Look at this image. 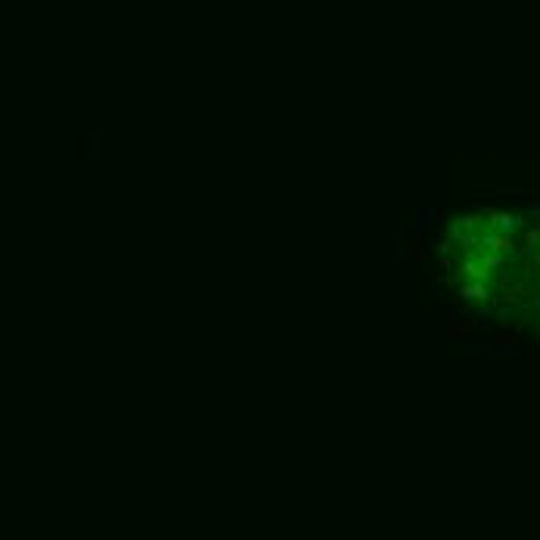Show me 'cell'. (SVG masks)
<instances>
[{"mask_svg":"<svg viewBox=\"0 0 540 540\" xmlns=\"http://www.w3.org/2000/svg\"><path fill=\"white\" fill-rule=\"evenodd\" d=\"M460 299H488V286L484 283H466V286H460Z\"/></svg>","mask_w":540,"mask_h":540,"instance_id":"cell-2","label":"cell"},{"mask_svg":"<svg viewBox=\"0 0 540 540\" xmlns=\"http://www.w3.org/2000/svg\"><path fill=\"white\" fill-rule=\"evenodd\" d=\"M497 227H500V230H512V227H519V217H506V215H497Z\"/></svg>","mask_w":540,"mask_h":540,"instance_id":"cell-3","label":"cell"},{"mask_svg":"<svg viewBox=\"0 0 540 540\" xmlns=\"http://www.w3.org/2000/svg\"><path fill=\"white\" fill-rule=\"evenodd\" d=\"M450 239L460 242L463 248H469L475 242V217H457L450 227Z\"/></svg>","mask_w":540,"mask_h":540,"instance_id":"cell-1","label":"cell"}]
</instances>
